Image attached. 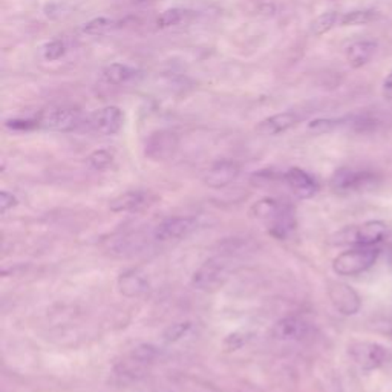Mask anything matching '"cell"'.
Wrapping results in <instances>:
<instances>
[{"label":"cell","instance_id":"23","mask_svg":"<svg viewBox=\"0 0 392 392\" xmlns=\"http://www.w3.org/2000/svg\"><path fill=\"white\" fill-rule=\"evenodd\" d=\"M115 22H113L112 19H106V17H97L89 20L88 24H85L83 26V33L89 34V36H100L108 33L109 29L113 28Z\"/></svg>","mask_w":392,"mask_h":392},{"label":"cell","instance_id":"25","mask_svg":"<svg viewBox=\"0 0 392 392\" xmlns=\"http://www.w3.org/2000/svg\"><path fill=\"white\" fill-rule=\"evenodd\" d=\"M192 329V324L190 322H180V324H173L170 325L166 331H164L163 337L166 340L167 344H175L181 340L185 334H187Z\"/></svg>","mask_w":392,"mask_h":392},{"label":"cell","instance_id":"29","mask_svg":"<svg viewBox=\"0 0 392 392\" xmlns=\"http://www.w3.org/2000/svg\"><path fill=\"white\" fill-rule=\"evenodd\" d=\"M17 202L19 201L13 193H9L6 190L0 192V213H6L9 209L16 207Z\"/></svg>","mask_w":392,"mask_h":392},{"label":"cell","instance_id":"10","mask_svg":"<svg viewBox=\"0 0 392 392\" xmlns=\"http://www.w3.org/2000/svg\"><path fill=\"white\" fill-rule=\"evenodd\" d=\"M309 331H311V325L305 319L299 316H287L274 324L272 334L279 342H301L309 336Z\"/></svg>","mask_w":392,"mask_h":392},{"label":"cell","instance_id":"13","mask_svg":"<svg viewBox=\"0 0 392 392\" xmlns=\"http://www.w3.org/2000/svg\"><path fill=\"white\" fill-rule=\"evenodd\" d=\"M328 294L339 311L346 316L356 314L360 309V305H362L360 296L349 285L342 282H333L329 285Z\"/></svg>","mask_w":392,"mask_h":392},{"label":"cell","instance_id":"14","mask_svg":"<svg viewBox=\"0 0 392 392\" xmlns=\"http://www.w3.org/2000/svg\"><path fill=\"white\" fill-rule=\"evenodd\" d=\"M153 201L155 196L150 192L130 190L112 200L109 207L113 213H133L149 207Z\"/></svg>","mask_w":392,"mask_h":392},{"label":"cell","instance_id":"6","mask_svg":"<svg viewBox=\"0 0 392 392\" xmlns=\"http://www.w3.org/2000/svg\"><path fill=\"white\" fill-rule=\"evenodd\" d=\"M196 225H198V221L192 216H173V218L164 220L153 227L152 238L157 242L180 241L189 236L196 229Z\"/></svg>","mask_w":392,"mask_h":392},{"label":"cell","instance_id":"31","mask_svg":"<svg viewBox=\"0 0 392 392\" xmlns=\"http://www.w3.org/2000/svg\"><path fill=\"white\" fill-rule=\"evenodd\" d=\"M381 94L388 100L392 101V72H389L388 77L383 81V86H381Z\"/></svg>","mask_w":392,"mask_h":392},{"label":"cell","instance_id":"28","mask_svg":"<svg viewBox=\"0 0 392 392\" xmlns=\"http://www.w3.org/2000/svg\"><path fill=\"white\" fill-rule=\"evenodd\" d=\"M247 340H249V337H247L245 333H233L224 340V348L227 351H236L239 349Z\"/></svg>","mask_w":392,"mask_h":392},{"label":"cell","instance_id":"7","mask_svg":"<svg viewBox=\"0 0 392 392\" xmlns=\"http://www.w3.org/2000/svg\"><path fill=\"white\" fill-rule=\"evenodd\" d=\"M376 181V175L368 170H359L351 167L339 169L331 178V187L339 193L363 190Z\"/></svg>","mask_w":392,"mask_h":392},{"label":"cell","instance_id":"18","mask_svg":"<svg viewBox=\"0 0 392 392\" xmlns=\"http://www.w3.org/2000/svg\"><path fill=\"white\" fill-rule=\"evenodd\" d=\"M377 51V42L374 40H360L346 49V60L351 68L359 69L365 66L368 61L374 57Z\"/></svg>","mask_w":392,"mask_h":392},{"label":"cell","instance_id":"21","mask_svg":"<svg viewBox=\"0 0 392 392\" xmlns=\"http://www.w3.org/2000/svg\"><path fill=\"white\" fill-rule=\"evenodd\" d=\"M339 20V14L336 11H329V13H324L322 16H319L317 19H314L311 22V33L314 36H324L326 34L329 29H333L334 25L337 24Z\"/></svg>","mask_w":392,"mask_h":392},{"label":"cell","instance_id":"27","mask_svg":"<svg viewBox=\"0 0 392 392\" xmlns=\"http://www.w3.org/2000/svg\"><path fill=\"white\" fill-rule=\"evenodd\" d=\"M65 53H66V46L61 40H53V42L46 43L43 48V57L48 61L60 60L65 56Z\"/></svg>","mask_w":392,"mask_h":392},{"label":"cell","instance_id":"30","mask_svg":"<svg viewBox=\"0 0 392 392\" xmlns=\"http://www.w3.org/2000/svg\"><path fill=\"white\" fill-rule=\"evenodd\" d=\"M6 128L13 130H31L37 128V120H9Z\"/></svg>","mask_w":392,"mask_h":392},{"label":"cell","instance_id":"5","mask_svg":"<svg viewBox=\"0 0 392 392\" xmlns=\"http://www.w3.org/2000/svg\"><path fill=\"white\" fill-rule=\"evenodd\" d=\"M229 279V270L221 259L205 261L192 276V285L200 292H216Z\"/></svg>","mask_w":392,"mask_h":392},{"label":"cell","instance_id":"8","mask_svg":"<svg viewBox=\"0 0 392 392\" xmlns=\"http://www.w3.org/2000/svg\"><path fill=\"white\" fill-rule=\"evenodd\" d=\"M178 149V135L170 130H158L148 138L144 153L152 161H167Z\"/></svg>","mask_w":392,"mask_h":392},{"label":"cell","instance_id":"20","mask_svg":"<svg viewBox=\"0 0 392 392\" xmlns=\"http://www.w3.org/2000/svg\"><path fill=\"white\" fill-rule=\"evenodd\" d=\"M378 17L380 14L377 11H373V9H357V11L344 14L342 19H340V24L344 26H362L376 22Z\"/></svg>","mask_w":392,"mask_h":392},{"label":"cell","instance_id":"22","mask_svg":"<svg viewBox=\"0 0 392 392\" xmlns=\"http://www.w3.org/2000/svg\"><path fill=\"white\" fill-rule=\"evenodd\" d=\"M190 11H187V9H182V8H170V9H166L158 19H157V26L164 29V28H170V26H175L181 24L182 20L189 16Z\"/></svg>","mask_w":392,"mask_h":392},{"label":"cell","instance_id":"11","mask_svg":"<svg viewBox=\"0 0 392 392\" xmlns=\"http://www.w3.org/2000/svg\"><path fill=\"white\" fill-rule=\"evenodd\" d=\"M239 166L234 161L222 160L215 163L213 166L204 173V184L210 189L220 190L230 185L236 178L239 177Z\"/></svg>","mask_w":392,"mask_h":392},{"label":"cell","instance_id":"32","mask_svg":"<svg viewBox=\"0 0 392 392\" xmlns=\"http://www.w3.org/2000/svg\"><path fill=\"white\" fill-rule=\"evenodd\" d=\"M135 2H148V0H135Z\"/></svg>","mask_w":392,"mask_h":392},{"label":"cell","instance_id":"19","mask_svg":"<svg viewBox=\"0 0 392 392\" xmlns=\"http://www.w3.org/2000/svg\"><path fill=\"white\" fill-rule=\"evenodd\" d=\"M135 76H137V69H133V68H130L128 65H123V63H112L103 69V72H101L103 80H105L108 85H113V86L126 83V81H129Z\"/></svg>","mask_w":392,"mask_h":392},{"label":"cell","instance_id":"12","mask_svg":"<svg viewBox=\"0 0 392 392\" xmlns=\"http://www.w3.org/2000/svg\"><path fill=\"white\" fill-rule=\"evenodd\" d=\"M125 115L117 106H106L100 110H96L91 117V126L101 135H115L123 126Z\"/></svg>","mask_w":392,"mask_h":392},{"label":"cell","instance_id":"9","mask_svg":"<svg viewBox=\"0 0 392 392\" xmlns=\"http://www.w3.org/2000/svg\"><path fill=\"white\" fill-rule=\"evenodd\" d=\"M349 354L354 362L365 371L377 369L385 365L388 360V351L381 345L373 342H356L354 345H351Z\"/></svg>","mask_w":392,"mask_h":392},{"label":"cell","instance_id":"16","mask_svg":"<svg viewBox=\"0 0 392 392\" xmlns=\"http://www.w3.org/2000/svg\"><path fill=\"white\" fill-rule=\"evenodd\" d=\"M297 123H299V117L294 112H282L262 120L259 125L256 126V130L257 133H261V135L274 137V135H279V133L287 132L288 129L294 128Z\"/></svg>","mask_w":392,"mask_h":392},{"label":"cell","instance_id":"2","mask_svg":"<svg viewBox=\"0 0 392 392\" xmlns=\"http://www.w3.org/2000/svg\"><path fill=\"white\" fill-rule=\"evenodd\" d=\"M377 247H356L334 257L333 270L339 276H356L369 270L377 261Z\"/></svg>","mask_w":392,"mask_h":392},{"label":"cell","instance_id":"24","mask_svg":"<svg viewBox=\"0 0 392 392\" xmlns=\"http://www.w3.org/2000/svg\"><path fill=\"white\" fill-rule=\"evenodd\" d=\"M346 118H317L308 125V129L314 133H326L345 125Z\"/></svg>","mask_w":392,"mask_h":392},{"label":"cell","instance_id":"1","mask_svg":"<svg viewBox=\"0 0 392 392\" xmlns=\"http://www.w3.org/2000/svg\"><path fill=\"white\" fill-rule=\"evenodd\" d=\"M252 216L256 220H261L270 224L268 233L274 236L276 239H287L294 227L296 220L290 205L277 201L274 198H264L253 204Z\"/></svg>","mask_w":392,"mask_h":392},{"label":"cell","instance_id":"17","mask_svg":"<svg viewBox=\"0 0 392 392\" xmlns=\"http://www.w3.org/2000/svg\"><path fill=\"white\" fill-rule=\"evenodd\" d=\"M120 293L126 297H140L149 290V281L138 270H128L118 277Z\"/></svg>","mask_w":392,"mask_h":392},{"label":"cell","instance_id":"3","mask_svg":"<svg viewBox=\"0 0 392 392\" xmlns=\"http://www.w3.org/2000/svg\"><path fill=\"white\" fill-rule=\"evenodd\" d=\"M388 225L383 221H368L356 227H348L337 234V244H353L357 247H374L385 239Z\"/></svg>","mask_w":392,"mask_h":392},{"label":"cell","instance_id":"4","mask_svg":"<svg viewBox=\"0 0 392 392\" xmlns=\"http://www.w3.org/2000/svg\"><path fill=\"white\" fill-rule=\"evenodd\" d=\"M37 128L54 132H71L80 126L81 115L77 109L54 106L38 113Z\"/></svg>","mask_w":392,"mask_h":392},{"label":"cell","instance_id":"26","mask_svg":"<svg viewBox=\"0 0 392 392\" xmlns=\"http://www.w3.org/2000/svg\"><path fill=\"white\" fill-rule=\"evenodd\" d=\"M112 158L113 157H112V153L109 150L100 149V150H96V152H92L89 155L88 163H89V166L94 170H103V169H106V167L110 166Z\"/></svg>","mask_w":392,"mask_h":392},{"label":"cell","instance_id":"15","mask_svg":"<svg viewBox=\"0 0 392 392\" xmlns=\"http://www.w3.org/2000/svg\"><path fill=\"white\" fill-rule=\"evenodd\" d=\"M285 181L299 200H309L317 193L319 185L311 175L299 167H292L285 173Z\"/></svg>","mask_w":392,"mask_h":392}]
</instances>
